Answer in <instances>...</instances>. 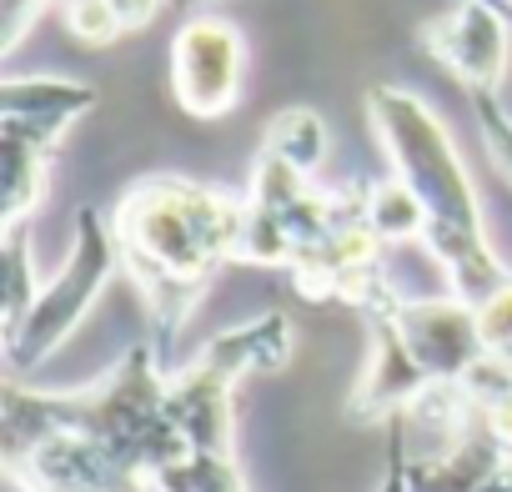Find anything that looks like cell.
Returning a JSON list of instances; mask_svg holds the SVG:
<instances>
[{"instance_id": "cell-1", "label": "cell", "mask_w": 512, "mask_h": 492, "mask_svg": "<svg viewBox=\"0 0 512 492\" xmlns=\"http://www.w3.org/2000/svg\"><path fill=\"white\" fill-rule=\"evenodd\" d=\"M111 231L121 272L146 297L156 332L176 337L211 277L226 262H241L246 196L186 176H146L116 201Z\"/></svg>"}, {"instance_id": "cell-2", "label": "cell", "mask_w": 512, "mask_h": 492, "mask_svg": "<svg viewBox=\"0 0 512 492\" xmlns=\"http://www.w3.org/2000/svg\"><path fill=\"white\" fill-rule=\"evenodd\" d=\"M367 121H372L377 141L387 146L392 176H402L427 206V236L422 241L447 277V292L482 307L492 292H502L512 282V272L487 246L482 201L472 191V176H467L447 126L437 121V111L422 96L387 86V81L367 91Z\"/></svg>"}, {"instance_id": "cell-3", "label": "cell", "mask_w": 512, "mask_h": 492, "mask_svg": "<svg viewBox=\"0 0 512 492\" xmlns=\"http://www.w3.org/2000/svg\"><path fill=\"white\" fill-rule=\"evenodd\" d=\"M116 267H121V252H116L111 221L96 206H81L76 211V236H71V257L61 262V272L46 277L31 317L6 342L11 367H41L46 357H56V347H66V337L81 327V317L96 307V297L106 292Z\"/></svg>"}, {"instance_id": "cell-4", "label": "cell", "mask_w": 512, "mask_h": 492, "mask_svg": "<svg viewBox=\"0 0 512 492\" xmlns=\"http://www.w3.org/2000/svg\"><path fill=\"white\" fill-rule=\"evenodd\" d=\"M246 41L221 16H186L171 36V96L186 116L216 121L241 101Z\"/></svg>"}, {"instance_id": "cell-5", "label": "cell", "mask_w": 512, "mask_h": 492, "mask_svg": "<svg viewBox=\"0 0 512 492\" xmlns=\"http://www.w3.org/2000/svg\"><path fill=\"white\" fill-rule=\"evenodd\" d=\"M377 312H387L397 322L407 352L417 357V367L427 372L432 387L462 382L487 357L477 307L462 302L457 292H447V297H397V302H387Z\"/></svg>"}, {"instance_id": "cell-6", "label": "cell", "mask_w": 512, "mask_h": 492, "mask_svg": "<svg viewBox=\"0 0 512 492\" xmlns=\"http://www.w3.org/2000/svg\"><path fill=\"white\" fill-rule=\"evenodd\" d=\"M422 51L452 71L462 91H502L512 61V16L487 0H452L437 21H427Z\"/></svg>"}, {"instance_id": "cell-7", "label": "cell", "mask_w": 512, "mask_h": 492, "mask_svg": "<svg viewBox=\"0 0 512 492\" xmlns=\"http://www.w3.org/2000/svg\"><path fill=\"white\" fill-rule=\"evenodd\" d=\"M367 327H372V362L352 392V417H402L432 382L417 367V357L407 352V342L387 312H367Z\"/></svg>"}, {"instance_id": "cell-8", "label": "cell", "mask_w": 512, "mask_h": 492, "mask_svg": "<svg viewBox=\"0 0 512 492\" xmlns=\"http://www.w3.org/2000/svg\"><path fill=\"white\" fill-rule=\"evenodd\" d=\"M91 106H96V91L66 76H6V86H0V126L31 131L51 146H61V136Z\"/></svg>"}, {"instance_id": "cell-9", "label": "cell", "mask_w": 512, "mask_h": 492, "mask_svg": "<svg viewBox=\"0 0 512 492\" xmlns=\"http://www.w3.org/2000/svg\"><path fill=\"white\" fill-rule=\"evenodd\" d=\"M231 387L236 382L226 372H216L211 362H201V357L166 382L171 417H176L181 437L191 442V452L231 457Z\"/></svg>"}, {"instance_id": "cell-10", "label": "cell", "mask_w": 512, "mask_h": 492, "mask_svg": "<svg viewBox=\"0 0 512 492\" xmlns=\"http://www.w3.org/2000/svg\"><path fill=\"white\" fill-rule=\"evenodd\" d=\"M287 357H292V322L282 312H267L246 327H231V332H221L201 347V362H211L231 382L251 377V372H277V367H287Z\"/></svg>"}, {"instance_id": "cell-11", "label": "cell", "mask_w": 512, "mask_h": 492, "mask_svg": "<svg viewBox=\"0 0 512 492\" xmlns=\"http://www.w3.org/2000/svg\"><path fill=\"white\" fill-rule=\"evenodd\" d=\"M51 141L0 126V221L6 226H26V216L41 206L46 196V171H51Z\"/></svg>"}, {"instance_id": "cell-12", "label": "cell", "mask_w": 512, "mask_h": 492, "mask_svg": "<svg viewBox=\"0 0 512 492\" xmlns=\"http://www.w3.org/2000/svg\"><path fill=\"white\" fill-rule=\"evenodd\" d=\"M367 221L387 246L427 236V206L402 176H387V181L367 186Z\"/></svg>"}, {"instance_id": "cell-13", "label": "cell", "mask_w": 512, "mask_h": 492, "mask_svg": "<svg viewBox=\"0 0 512 492\" xmlns=\"http://www.w3.org/2000/svg\"><path fill=\"white\" fill-rule=\"evenodd\" d=\"M262 151L312 176V171L322 166V156H327V126H322V116H317L312 106H292V111H282V116L267 126Z\"/></svg>"}, {"instance_id": "cell-14", "label": "cell", "mask_w": 512, "mask_h": 492, "mask_svg": "<svg viewBox=\"0 0 512 492\" xmlns=\"http://www.w3.org/2000/svg\"><path fill=\"white\" fill-rule=\"evenodd\" d=\"M41 277L31 267V241L26 226H6V342L21 332V322L31 317L36 297H41Z\"/></svg>"}, {"instance_id": "cell-15", "label": "cell", "mask_w": 512, "mask_h": 492, "mask_svg": "<svg viewBox=\"0 0 512 492\" xmlns=\"http://www.w3.org/2000/svg\"><path fill=\"white\" fill-rule=\"evenodd\" d=\"M467 101H472V121L482 131V146H487L492 166L512 181V111L502 106L497 91H467Z\"/></svg>"}, {"instance_id": "cell-16", "label": "cell", "mask_w": 512, "mask_h": 492, "mask_svg": "<svg viewBox=\"0 0 512 492\" xmlns=\"http://www.w3.org/2000/svg\"><path fill=\"white\" fill-rule=\"evenodd\" d=\"M66 31H71V41H81L91 51H101V46L126 36L106 0H66Z\"/></svg>"}, {"instance_id": "cell-17", "label": "cell", "mask_w": 512, "mask_h": 492, "mask_svg": "<svg viewBox=\"0 0 512 492\" xmlns=\"http://www.w3.org/2000/svg\"><path fill=\"white\" fill-rule=\"evenodd\" d=\"M477 322H482V342L497 362L512 367V282L502 292H492L482 307H477Z\"/></svg>"}, {"instance_id": "cell-18", "label": "cell", "mask_w": 512, "mask_h": 492, "mask_svg": "<svg viewBox=\"0 0 512 492\" xmlns=\"http://www.w3.org/2000/svg\"><path fill=\"white\" fill-rule=\"evenodd\" d=\"M41 11H46V0H0V56H11L26 41V31Z\"/></svg>"}, {"instance_id": "cell-19", "label": "cell", "mask_w": 512, "mask_h": 492, "mask_svg": "<svg viewBox=\"0 0 512 492\" xmlns=\"http://www.w3.org/2000/svg\"><path fill=\"white\" fill-rule=\"evenodd\" d=\"M477 427H482L502 452H512V382H507L502 392H492V397L477 407Z\"/></svg>"}, {"instance_id": "cell-20", "label": "cell", "mask_w": 512, "mask_h": 492, "mask_svg": "<svg viewBox=\"0 0 512 492\" xmlns=\"http://www.w3.org/2000/svg\"><path fill=\"white\" fill-rule=\"evenodd\" d=\"M111 6V16L121 21V31L131 36V31H146L161 11H166V0H106Z\"/></svg>"}, {"instance_id": "cell-21", "label": "cell", "mask_w": 512, "mask_h": 492, "mask_svg": "<svg viewBox=\"0 0 512 492\" xmlns=\"http://www.w3.org/2000/svg\"><path fill=\"white\" fill-rule=\"evenodd\" d=\"M487 6H502V11H507V16H512V6H507V0H487Z\"/></svg>"}, {"instance_id": "cell-22", "label": "cell", "mask_w": 512, "mask_h": 492, "mask_svg": "<svg viewBox=\"0 0 512 492\" xmlns=\"http://www.w3.org/2000/svg\"><path fill=\"white\" fill-rule=\"evenodd\" d=\"M507 6H512V0H507Z\"/></svg>"}]
</instances>
